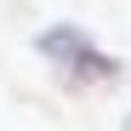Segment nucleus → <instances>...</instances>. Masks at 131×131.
Segmentation results:
<instances>
[{"label":"nucleus","instance_id":"nucleus-1","mask_svg":"<svg viewBox=\"0 0 131 131\" xmlns=\"http://www.w3.org/2000/svg\"><path fill=\"white\" fill-rule=\"evenodd\" d=\"M40 51L69 69V85H74V91H80L85 80H114V74H120V63L103 57V51H91V40H85L80 29H69V23H57V29L40 34Z\"/></svg>","mask_w":131,"mask_h":131}]
</instances>
